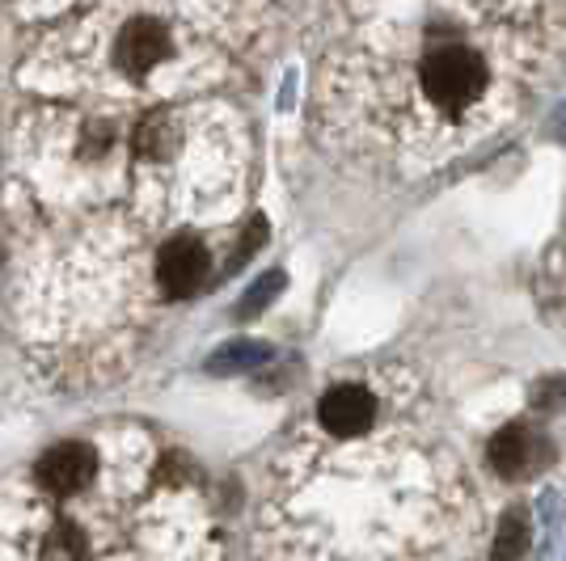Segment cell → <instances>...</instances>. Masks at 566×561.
Here are the masks:
<instances>
[{
    "instance_id": "obj_2",
    "label": "cell",
    "mask_w": 566,
    "mask_h": 561,
    "mask_svg": "<svg viewBox=\"0 0 566 561\" xmlns=\"http://www.w3.org/2000/svg\"><path fill=\"white\" fill-rule=\"evenodd\" d=\"M545 461H549V444H545L542 431L528 426V422H512L491 440V465H495L499 477H512V481L533 477Z\"/></svg>"
},
{
    "instance_id": "obj_6",
    "label": "cell",
    "mask_w": 566,
    "mask_h": 561,
    "mask_svg": "<svg viewBox=\"0 0 566 561\" xmlns=\"http://www.w3.org/2000/svg\"><path fill=\"white\" fill-rule=\"evenodd\" d=\"M166 55H169V34L153 22V18H140V22L123 25L118 47H115V60H118V68L123 72H132V76H136V72L157 68Z\"/></svg>"
},
{
    "instance_id": "obj_3",
    "label": "cell",
    "mask_w": 566,
    "mask_h": 561,
    "mask_svg": "<svg viewBox=\"0 0 566 561\" xmlns=\"http://www.w3.org/2000/svg\"><path fill=\"white\" fill-rule=\"evenodd\" d=\"M157 279L169 296H190L208 279V250L195 236H174L157 257Z\"/></svg>"
},
{
    "instance_id": "obj_1",
    "label": "cell",
    "mask_w": 566,
    "mask_h": 561,
    "mask_svg": "<svg viewBox=\"0 0 566 561\" xmlns=\"http://www.w3.org/2000/svg\"><path fill=\"white\" fill-rule=\"evenodd\" d=\"M486 85L482 60L465 47H440L423 60V89L444 110H465Z\"/></svg>"
},
{
    "instance_id": "obj_4",
    "label": "cell",
    "mask_w": 566,
    "mask_h": 561,
    "mask_svg": "<svg viewBox=\"0 0 566 561\" xmlns=\"http://www.w3.org/2000/svg\"><path fill=\"white\" fill-rule=\"evenodd\" d=\"M94 473H97V461L85 444H60L39 461V481H43L51 494L81 490V486L94 481Z\"/></svg>"
},
{
    "instance_id": "obj_7",
    "label": "cell",
    "mask_w": 566,
    "mask_h": 561,
    "mask_svg": "<svg viewBox=\"0 0 566 561\" xmlns=\"http://www.w3.org/2000/svg\"><path fill=\"white\" fill-rule=\"evenodd\" d=\"M524 549H528V519H524V511H507V519H503V528H499L495 537L491 561H520Z\"/></svg>"
},
{
    "instance_id": "obj_8",
    "label": "cell",
    "mask_w": 566,
    "mask_h": 561,
    "mask_svg": "<svg viewBox=\"0 0 566 561\" xmlns=\"http://www.w3.org/2000/svg\"><path fill=\"white\" fill-rule=\"evenodd\" d=\"M85 553H90V544L81 537V528H72V523H60L43 540V561H85Z\"/></svg>"
},
{
    "instance_id": "obj_5",
    "label": "cell",
    "mask_w": 566,
    "mask_h": 561,
    "mask_svg": "<svg viewBox=\"0 0 566 561\" xmlns=\"http://www.w3.org/2000/svg\"><path fill=\"white\" fill-rule=\"evenodd\" d=\"M317 414H322L326 431H334V435H359V431L373 426L377 405H373V393L359 389V384H334L331 393L322 398V405H317Z\"/></svg>"
}]
</instances>
